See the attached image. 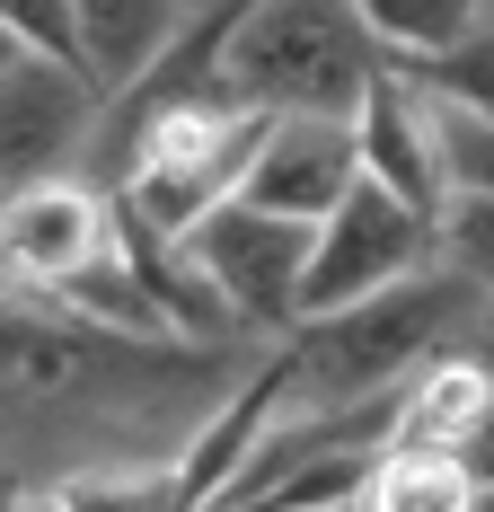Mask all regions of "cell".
<instances>
[{"mask_svg":"<svg viewBox=\"0 0 494 512\" xmlns=\"http://www.w3.org/2000/svg\"><path fill=\"white\" fill-rule=\"evenodd\" d=\"M477 318H494V301L459 265H424V274H406V283L371 292V301H345V309H309L283 336L300 407H371V398H389L433 354H450L459 327H477Z\"/></svg>","mask_w":494,"mask_h":512,"instance_id":"obj_1","label":"cell"},{"mask_svg":"<svg viewBox=\"0 0 494 512\" xmlns=\"http://www.w3.org/2000/svg\"><path fill=\"white\" fill-rule=\"evenodd\" d=\"M397 53L362 27L353 0H247L221 98L256 115H362Z\"/></svg>","mask_w":494,"mask_h":512,"instance_id":"obj_2","label":"cell"},{"mask_svg":"<svg viewBox=\"0 0 494 512\" xmlns=\"http://www.w3.org/2000/svg\"><path fill=\"white\" fill-rule=\"evenodd\" d=\"M442 265V221L415 212L406 195H389L380 177H362L345 204L318 221V256H309V292H300V318L309 309H345V301H371L406 274Z\"/></svg>","mask_w":494,"mask_h":512,"instance_id":"obj_3","label":"cell"},{"mask_svg":"<svg viewBox=\"0 0 494 512\" xmlns=\"http://www.w3.org/2000/svg\"><path fill=\"white\" fill-rule=\"evenodd\" d=\"M0 248H9V283L80 292L89 274L124 265V204H115V186H98V177H36V186H9Z\"/></svg>","mask_w":494,"mask_h":512,"instance_id":"obj_4","label":"cell"},{"mask_svg":"<svg viewBox=\"0 0 494 512\" xmlns=\"http://www.w3.org/2000/svg\"><path fill=\"white\" fill-rule=\"evenodd\" d=\"M195 265L221 283V301L239 309V327H265V336H292L300 327V292H309V256H318V221H292V212L265 204H221L195 239Z\"/></svg>","mask_w":494,"mask_h":512,"instance_id":"obj_5","label":"cell"},{"mask_svg":"<svg viewBox=\"0 0 494 512\" xmlns=\"http://www.w3.org/2000/svg\"><path fill=\"white\" fill-rule=\"evenodd\" d=\"M106 98L115 89L98 71H80L62 53H36V45H9V62H0V168H9V186L62 177V159L80 142H98Z\"/></svg>","mask_w":494,"mask_h":512,"instance_id":"obj_6","label":"cell"},{"mask_svg":"<svg viewBox=\"0 0 494 512\" xmlns=\"http://www.w3.org/2000/svg\"><path fill=\"white\" fill-rule=\"evenodd\" d=\"M353 133H362V168H371L389 195H406L415 212H433V221H442L450 195H459V168H450L442 98H433L406 62H389V71H380V89L362 98Z\"/></svg>","mask_w":494,"mask_h":512,"instance_id":"obj_7","label":"cell"},{"mask_svg":"<svg viewBox=\"0 0 494 512\" xmlns=\"http://www.w3.org/2000/svg\"><path fill=\"white\" fill-rule=\"evenodd\" d=\"M362 177H371V168H362L353 115H274L265 151L247 168V204L292 212V221H327Z\"/></svg>","mask_w":494,"mask_h":512,"instance_id":"obj_8","label":"cell"},{"mask_svg":"<svg viewBox=\"0 0 494 512\" xmlns=\"http://www.w3.org/2000/svg\"><path fill=\"white\" fill-rule=\"evenodd\" d=\"M494 407V354H433L415 380H406V398H397V442H450V451H468V433L486 424Z\"/></svg>","mask_w":494,"mask_h":512,"instance_id":"obj_9","label":"cell"},{"mask_svg":"<svg viewBox=\"0 0 494 512\" xmlns=\"http://www.w3.org/2000/svg\"><path fill=\"white\" fill-rule=\"evenodd\" d=\"M477 495H486L477 468L450 442H389L353 512H477Z\"/></svg>","mask_w":494,"mask_h":512,"instance_id":"obj_10","label":"cell"},{"mask_svg":"<svg viewBox=\"0 0 494 512\" xmlns=\"http://www.w3.org/2000/svg\"><path fill=\"white\" fill-rule=\"evenodd\" d=\"M203 0H80V27H89V62H98L106 89L142 80L159 53L177 45V27L195 18Z\"/></svg>","mask_w":494,"mask_h":512,"instance_id":"obj_11","label":"cell"},{"mask_svg":"<svg viewBox=\"0 0 494 512\" xmlns=\"http://www.w3.org/2000/svg\"><path fill=\"white\" fill-rule=\"evenodd\" d=\"M353 9L397 62H433V53L468 45L486 27V0H353Z\"/></svg>","mask_w":494,"mask_h":512,"instance_id":"obj_12","label":"cell"},{"mask_svg":"<svg viewBox=\"0 0 494 512\" xmlns=\"http://www.w3.org/2000/svg\"><path fill=\"white\" fill-rule=\"evenodd\" d=\"M433 98H450V106H468V115H486L494 124V27H477L468 45H450V53H433V62H406Z\"/></svg>","mask_w":494,"mask_h":512,"instance_id":"obj_13","label":"cell"},{"mask_svg":"<svg viewBox=\"0 0 494 512\" xmlns=\"http://www.w3.org/2000/svg\"><path fill=\"white\" fill-rule=\"evenodd\" d=\"M442 265H459L494 301V186H459L442 212Z\"/></svg>","mask_w":494,"mask_h":512,"instance_id":"obj_14","label":"cell"},{"mask_svg":"<svg viewBox=\"0 0 494 512\" xmlns=\"http://www.w3.org/2000/svg\"><path fill=\"white\" fill-rule=\"evenodd\" d=\"M0 27H9V45H36V53H62V62L98 71L89 62V27H80V0H0Z\"/></svg>","mask_w":494,"mask_h":512,"instance_id":"obj_15","label":"cell"},{"mask_svg":"<svg viewBox=\"0 0 494 512\" xmlns=\"http://www.w3.org/2000/svg\"><path fill=\"white\" fill-rule=\"evenodd\" d=\"M442 133H450V168H459V186H494V124H486V115H468V106L442 98Z\"/></svg>","mask_w":494,"mask_h":512,"instance_id":"obj_16","label":"cell"},{"mask_svg":"<svg viewBox=\"0 0 494 512\" xmlns=\"http://www.w3.org/2000/svg\"><path fill=\"white\" fill-rule=\"evenodd\" d=\"M459 460L477 468V486H494V407H486V424L468 433V451H459Z\"/></svg>","mask_w":494,"mask_h":512,"instance_id":"obj_17","label":"cell"},{"mask_svg":"<svg viewBox=\"0 0 494 512\" xmlns=\"http://www.w3.org/2000/svg\"><path fill=\"white\" fill-rule=\"evenodd\" d=\"M477 512H494V486H486V495H477Z\"/></svg>","mask_w":494,"mask_h":512,"instance_id":"obj_18","label":"cell"},{"mask_svg":"<svg viewBox=\"0 0 494 512\" xmlns=\"http://www.w3.org/2000/svg\"><path fill=\"white\" fill-rule=\"evenodd\" d=\"M486 354H494V336H486Z\"/></svg>","mask_w":494,"mask_h":512,"instance_id":"obj_19","label":"cell"}]
</instances>
